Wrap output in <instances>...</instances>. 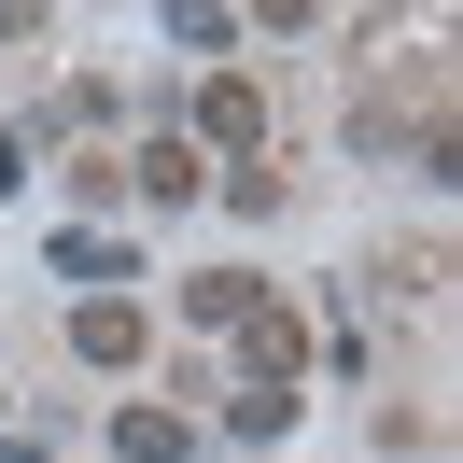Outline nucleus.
<instances>
[{"instance_id": "obj_1", "label": "nucleus", "mask_w": 463, "mask_h": 463, "mask_svg": "<svg viewBox=\"0 0 463 463\" xmlns=\"http://www.w3.org/2000/svg\"><path fill=\"white\" fill-rule=\"evenodd\" d=\"M197 155H239V169L267 155V85H253V71H225V85H197Z\"/></svg>"}, {"instance_id": "obj_2", "label": "nucleus", "mask_w": 463, "mask_h": 463, "mask_svg": "<svg viewBox=\"0 0 463 463\" xmlns=\"http://www.w3.org/2000/svg\"><path fill=\"white\" fill-rule=\"evenodd\" d=\"M71 351H85V365H141V351H155L141 295H85V309H71Z\"/></svg>"}, {"instance_id": "obj_3", "label": "nucleus", "mask_w": 463, "mask_h": 463, "mask_svg": "<svg viewBox=\"0 0 463 463\" xmlns=\"http://www.w3.org/2000/svg\"><path fill=\"white\" fill-rule=\"evenodd\" d=\"M239 365H253V393H295V379H309V323L253 309V323H239Z\"/></svg>"}, {"instance_id": "obj_4", "label": "nucleus", "mask_w": 463, "mask_h": 463, "mask_svg": "<svg viewBox=\"0 0 463 463\" xmlns=\"http://www.w3.org/2000/svg\"><path fill=\"white\" fill-rule=\"evenodd\" d=\"M183 309H197L211 337H239V323L267 309V281H253V267H197V281H183Z\"/></svg>"}, {"instance_id": "obj_5", "label": "nucleus", "mask_w": 463, "mask_h": 463, "mask_svg": "<svg viewBox=\"0 0 463 463\" xmlns=\"http://www.w3.org/2000/svg\"><path fill=\"white\" fill-rule=\"evenodd\" d=\"M127 183H141L155 211H183V197L211 183V155H197V141H141V155H127Z\"/></svg>"}, {"instance_id": "obj_6", "label": "nucleus", "mask_w": 463, "mask_h": 463, "mask_svg": "<svg viewBox=\"0 0 463 463\" xmlns=\"http://www.w3.org/2000/svg\"><path fill=\"white\" fill-rule=\"evenodd\" d=\"M113 449H127V463H183L197 421H183V407H113Z\"/></svg>"}, {"instance_id": "obj_7", "label": "nucleus", "mask_w": 463, "mask_h": 463, "mask_svg": "<svg viewBox=\"0 0 463 463\" xmlns=\"http://www.w3.org/2000/svg\"><path fill=\"white\" fill-rule=\"evenodd\" d=\"M57 281H127V239H57Z\"/></svg>"}]
</instances>
